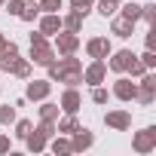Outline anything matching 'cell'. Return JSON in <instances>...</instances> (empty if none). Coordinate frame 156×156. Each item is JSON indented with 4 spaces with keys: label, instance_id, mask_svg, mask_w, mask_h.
Returning <instances> with one entry per match:
<instances>
[{
    "label": "cell",
    "instance_id": "obj_1",
    "mask_svg": "<svg viewBox=\"0 0 156 156\" xmlns=\"http://www.w3.org/2000/svg\"><path fill=\"white\" fill-rule=\"evenodd\" d=\"M46 70H49V80L52 83H64V86H80L83 83V61L73 58V55L55 58Z\"/></svg>",
    "mask_w": 156,
    "mask_h": 156
},
{
    "label": "cell",
    "instance_id": "obj_2",
    "mask_svg": "<svg viewBox=\"0 0 156 156\" xmlns=\"http://www.w3.org/2000/svg\"><path fill=\"white\" fill-rule=\"evenodd\" d=\"M28 40H31V55H28V58H31V64H37V67H49V64L58 58V52H55V46L49 43V37H46V34L34 31Z\"/></svg>",
    "mask_w": 156,
    "mask_h": 156
},
{
    "label": "cell",
    "instance_id": "obj_3",
    "mask_svg": "<svg viewBox=\"0 0 156 156\" xmlns=\"http://www.w3.org/2000/svg\"><path fill=\"white\" fill-rule=\"evenodd\" d=\"M132 150L141 153V156L153 153V150H156V126H144V129H138V132L132 135Z\"/></svg>",
    "mask_w": 156,
    "mask_h": 156
},
{
    "label": "cell",
    "instance_id": "obj_4",
    "mask_svg": "<svg viewBox=\"0 0 156 156\" xmlns=\"http://www.w3.org/2000/svg\"><path fill=\"white\" fill-rule=\"evenodd\" d=\"M135 101L141 107H150L156 101V73L153 70H147L144 76H138V95H135Z\"/></svg>",
    "mask_w": 156,
    "mask_h": 156
},
{
    "label": "cell",
    "instance_id": "obj_5",
    "mask_svg": "<svg viewBox=\"0 0 156 156\" xmlns=\"http://www.w3.org/2000/svg\"><path fill=\"white\" fill-rule=\"evenodd\" d=\"M52 46H55V52L58 55H76V49H80V34H73V31H58L55 37H52Z\"/></svg>",
    "mask_w": 156,
    "mask_h": 156
},
{
    "label": "cell",
    "instance_id": "obj_6",
    "mask_svg": "<svg viewBox=\"0 0 156 156\" xmlns=\"http://www.w3.org/2000/svg\"><path fill=\"white\" fill-rule=\"evenodd\" d=\"M107 80V61L104 58H92L89 67H83V83L92 89V86H101Z\"/></svg>",
    "mask_w": 156,
    "mask_h": 156
},
{
    "label": "cell",
    "instance_id": "obj_7",
    "mask_svg": "<svg viewBox=\"0 0 156 156\" xmlns=\"http://www.w3.org/2000/svg\"><path fill=\"white\" fill-rule=\"evenodd\" d=\"M110 95L116 98V101H135V95H138V83H132V76H116L113 80V89H110Z\"/></svg>",
    "mask_w": 156,
    "mask_h": 156
},
{
    "label": "cell",
    "instance_id": "obj_8",
    "mask_svg": "<svg viewBox=\"0 0 156 156\" xmlns=\"http://www.w3.org/2000/svg\"><path fill=\"white\" fill-rule=\"evenodd\" d=\"M104 126L113 129V132H129V129H132V110H126V107L107 110V113H104Z\"/></svg>",
    "mask_w": 156,
    "mask_h": 156
},
{
    "label": "cell",
    "instance_id": "obj_9",
    "mask_svg": "<svg viewBox=\"0 0 156 156\" xmlns=\"http://www.w3.org/2000/svg\"><path fill=\"white\" fill-rule=\"evenodd\" d=\"M70 138V150L73 153H86V150H92V144H95V132H89L86 126H80L73 135H67Z\"/></svg>",
    "mask_w": 156,
    "mask_h": 156
},
{
    "label": "cell",
    "instance_id": "obj_10",
    "mask_svg": "<svg viewBox=\"0 0 156 156\" xmlns=\"http://www.w3.org/2000/svg\"><path fill=\"white\" fill-rule=\"evenodd\" d=\"M58 107H61V113H80V107H83V95L76 92V86H67V89L61 92Z\"/></svg>",
    "mask_w": 156,
    "mask_h": 156
},
{
    "label": "cell",
    "instance_id": "obj_11",
    "mask_svg": "<svg viewBox=\"0 0 156 156\" xmlns=\"http://www.w3.org/2000/svg\"><path fill=\"white\" fill-rule=\"evenodd\" d=\"M37 31L46 37H55L61 31V12H40L37 16Z\"/></svg>",
    "mask_w": 156,
    "mask_h": 156
},
{
    "label": "cell",
    "instance_id": "obj_12",
    "mask_svg": "<svg viewBox=\"0 0 156 156\" xmlns=\"http://www.w3.org/2000/svg\"><path fill=\"white\" fill-rule=\"evenodd\" d=\"M49 92H52V80L49 76L46 80H31L28 89H25V101H43V98H49Z\"/></svg>",
    "mask_w": 156,
    "mask_h": 156
},
{
    "label": "cell",
    "instance_id": "obj_13",
    "mask_svg": "<svg viewBox=\"0 0 156 156\" xmlns=\"http://www.w3.org/2000/svg\"><path fill=\"white\" fill-rule=\"evenodd\" d=\"M132 58H135L132 49H116V52H110L104 61H107V70H113V73H126V67H129Z\"/></svg>",
    "mask_w": 156,
    "mask_h": 156
},
{
    "label": "cell",
    "instance_id": "obj_14",
    "mask_svg": "<svg viewBox=\"0 0 156 156\" xmlns=\"http://www.w3.org/2000/svg\"><path fill=\"white\" fill-rule=\"evenodd\" d=\"M110 52H113V46H110L107 37H89L86 40V55L89 58H107Z\"/></svg>",
    "mask_w": 156,
    "mask_h": 156
},
{
    "label": "cell",
    "instance_id": "obj_15",
    "mask_svg": "<svg viewBox=\"0 0 156 156\" xmlns=\"http://www.w3.org/2000/svg\"><path fill=\"white\" fill-rule=\"evenodd\" d=\"M110 34L119 37V40H129V37L135 34V22H129V19H122V16L116 12V16H110Z\"/></svg>",
    "mask_w": 156,
    "mask_h": 156
},
{
    "label": "cell",
    "instance_id": "obj_16",
    "mask_svg": "<svg viewBox=\"0 0 156 156\" xmlns=\"http://www.w3.org/2000/svg\"><path fill=\"white\" fill-rule=\"evenodd\" d=\"M122 19H129V22H141V3L138 0H119V9H116Z\"/></svg>",
    "mask_w": 156,
    "mask_h": 156
},
{
    "label": "cell",
    "instance_id": "obj_17",
    "mask_svg": "<svg viewBox=\"0 0 156 156\" xmlns=\"http://www.w3.org/2000/svg\"><path fill=\"white\" fill-rule=\"evenodd\" d=\"M46 144H49V138H46L43 132H37V129H31V132H28V138H25V147H28L31 153H43V150H46Z\"/></svg>",
    "mask_w": 156,
    "mask_h": 156
},
{
    "label": "cell",
    "instance_id": "obj_18",
    "mask_svg": "<svg viewBox=\"0 0 156 156\" xmlns=\"http://www.w3.org/2000/svg\"><path fill=\"white\" fill-rule=\"evenodd\" d=\"M46 147H49L55 156H70V153H73V150H70V138H67V135H52Z\"/></svg>",
    "mask_w": 156,
    "mask_h": 156
},
{
    "label": "cell",
    "instance_id": "obj_19",
    "mask_svg": "<svg viewBox=\"0 0 156 156\" xmlns=\"http://www.w3.org/2000/svg\"><path fill=\"white\" fill-rule=\"evenodd\" d=\"M83 22H86V16L76 12V9H70L67 16H61V28H64V31H73V34L83 31Z\"/></svg>",
    "mask_w": 156,
    "mask_h": 156
},
{
    "label": "cell",
    "instance_id": "obj_20",
    "mask_svg": "<svg viewBox=\"0 0 156 156\" xmlns=\"http://www.w3.org/2000/svg\"><path fill=\"white\" fill-rule=\"evenodd\" d=\"M55 129H58V135H73L80 129V119H76V113H64L55 119Z\"/></svg>",
    "mask_w": 156,
    "mask_h": 156
},
{
    "label": "cell",
    "instance_id": "obj_21",
    "mask_svg": "<svg viewBox=\"0 0 156 156\" xmlns=\"http://www.w3.org/2000/svg\"><path fill=\"white\" fill-rule=\"evenodd\" d=\"M31 67H34V64H31V58H22V55H19V58L9 64V70H6V73L19 76V80H28V76H31Z\"/></svg>",
    "mask_w": 156,
    "mask_h": 156
},
{
    "label": "cell",
    "instance_id": "obj_22",
    "mask_svg": "<svg viewBox=\"0 0 156 156\" xmlns=\"http://www.w3.org/2000/svg\"><path fill=\"white\" fill-rule=\"evenodd\" d=\"M37 116H40V119H52V122H55V119L61 116V107H58L55 101H46V98H43V101H40V107H37Z\"/></svg>",
    "mask_w": 156,
    "mask_h": 156
},
{
    "label": "cell",
    "instance_id": "obj_23",
    "mask_svg": "<svg viewBox=\"0 0 156 156\" xmlns=\"http://www.w3.org/2000/svg\"><path fill=\"white\" fill-rule=\"evenodd\" d=\"M95 9H98V16L110 19V16H116V9H119V0H95Z\"/></svg>",
    "mask_w": 156,
    "mask_h": 156
},
{
    "label": "cell",
    "instance_id": "obj_24",
    "mask_svg": "<svg viewBox=\"0 0 156 156\" xmlns=\"http://www.w3.org/2000/svg\"><path fill=\"white\" fill-rule=\"evenodd\" d=\"M37 16H40V6H37V3H25V9L19 12V19H22V22H28V25H34V22H37Z\"/></svg>",
    "mask_w": 156,
    "mask_h": 156
},
{
    "label": "cell",
    "instance_id": "obj_25",
    "mask_svg": "<svg viewBox=\"0 0 156 156\" xmlns=\"http://www.w3.org/2000/svg\"><path fill=\"white\" fill-rule=\"evenodd\" d=\"M126 73H132V80H138V76H144V73H147V67H144V61H141V58L135 55V58L129 61V67H126Z\"/></svg>",
    "mask_w": 156,
    "mask_h": 156
},
{
    "label": "cell",
    "instance_id": "obj_26",
    "mask_svg": "<svg viewBox=\"0 0 156 156\" xmlns=\"http://www.w3.org/2000/svg\"><path fill=\"white\" fill-rule=\"evenodd\" d=\"M12 126H16V132H12V135H16L19 141H25V138H28V132L34 129V122H31V119H16Z\"/></svg>",
    "mask_w": 156,
    "mask_h": 156
},
{
    "label": "cell",
    "instance_id": "obj_27",
    "mask_svg": "<svg viewBox=\"0 0 156 156\" xmlns=\"http://www.w3.org/2000/svg\"><path fill=\"white\" fill-rule=\"evenodd\" d=\"M40 12H61L64 9V0H37Z\"/></svg>",
    "mask_w": 156,
    "mask_h": 156
},
{
    "label": "cell",
    "instance_id": "obj_28",
    "mask_svg": "<svg viewBox=\"0 0 156 156\" xmlns=\"http://www.w3.org/2000/svg\"><path fill=\"white\" fill-rule=\"evenodd\" d=\"M19 116H16V107H9V104H0V126H12Z\"/></svg>",
    "mask_w": 156,
    "mask_h": 156
},
{
    "label": "cell",
    "instance_id": "obj_29",
    "mask_svg": "<svg viewBox=\"0 0 156 156\" xmlns=\"http://www.w3.org/2000/svg\"><path fill=\"white\" fill-rule=\"evenodd\" d=\"M141 22H147V25L156 22V3H141Z\"/></svg>",
    "mask_w": 156,
    "mask_h": 156
},
{
    "label": "cell",
    "instance_id": "obj_30",
    "mask_svg": "<svg viewBox=\"0 0 156 156\" xmlns=\"http://www.w3.org/2000/svg\"><path fill=\"white\" fill-rule=\"evenodd\" d=\"M92 104H107V98H110V92L104 89V86H92Z\"/></svg>",
    "mask_w": 156,
    "mask_h": 156
},
{
    "label": "cell",
    "instance_id": "obj_31",
    "mask_svg": "<svg viewBox=\"0 0 156 156\" xmlns=\"http://www.w3.org/2000/svg\"><path fill=\"white\" fill-rule=\"evenodd\" d=\"M92 6H95V0H70V9L83 12V16H89V12H92Z\"/></svg>",
    "mask_w": 156,
    "mask_h": 156
},
{
    "label": "cell",
    "instance_id": "obj_32",
    "mask_svg": "<svg viewBox=\"0 0 156 156\" xmlns=\"http://www.w3.org/2000/svg\"><path fill=\"white\" fill-rule=\"evenodd\" d=\"M25 3H28V0H6L3 6H6V12H9V16H16V19H19V12L25 9Z\"/></svg>",
    "mask_w": 156,
    "mask_h": 156
},
{
    "label": "cell",
    "instance_id": "obj_33",
    "mask_svg": "<svg viewBox=\"0 0 156 156\" xmlns=\"http://www.w3.org/2000/svg\"><path fill=\"white\" fill-rule=\"evenodd\" d=\"M138 58L144 61L147 70H156V52H153V49H144V55H138Z\"/></svg>",
    "mask_w": 156,
    "mask_h": 156
},
{
    "label": "cell",
    "instance_id": "obj_34",
    "mask_svg": "<svg viewBox=\"0 0 156 156\" xmlns=\"http://www.w3.org/2000/svg\"><path fill=\"white\" fill-rule=\"evenodd\" d=\"M144 43H147V49H156V28H153V25H150V31H147Z\"/></svg>",
    "mask_w": 156,
    "mask_h": 156
},
{
    "label": "cell",
    "instance_id": "obj_35",
    "mask_svg": "<svg viewBox=\"0 0 156 156\" xmlns=\"http://www.w3.org/2000/svg\"><path fill=\"white\" fill-rule=\"evenodd\" d=\"M12 144H9V135H0V153H9Z\"/></svg>",
    "mask_w": 156,
    "mask_h": 156
},
{
    "label": "cell",
    "instance_id": "obj_36",
    "mask_svg": "<svg viewBox=\"0 0 156 156\" xmlns=\"http://www.w3.org/2000/svg\"><path fill=\"white\" fill-rule=\"evenodd\" d=\"M3 43H6V34H3V31H0V49H3Z\"/></svg>",
    "mask_w": 156,
    "mask_h": 156
},
{
    "label": "cell",
    "instance_id": "obj_37",
    "mask_svg": "<svg viewBox=\"0 0 156 156\" xmlns=\"http://www.w3.org/2000/svg\"><path fill=\"white\" fill-rule=\"evenodd\" d=\"M3 3H6V0H0V6H3Z\"/></svg>",
    "mask_w": 156,
    "mask_h": 156
},
{
    "label": "cell",
    "instance_id": "obj_38",
    "mask_svg": "<svg viewBox=\"0 0 156 156\" xmlns=\"http://www.w3.org/2000/svg\"><path fill=\"white\" fill-rule=\"evenodd\" d=\"M28 3H37V0H28Z\"/></svg>",
    "mask_w": 156,
    "mask_h": 156
},
{
    "label": "cell",
    "instance_id": "obj_39",
    "mask_svg": "<svg viewBox=\"0 0 156 156\" xmlns=\"http://www.w3.org/2000/svg\"><path fill=\"white\" fill-rule=\"evenodd\" d=\"M0 73H3V67H0Z\"/></svg>",
    "mask_w": 156,
    "mask_h": 156
}]
</instances>
